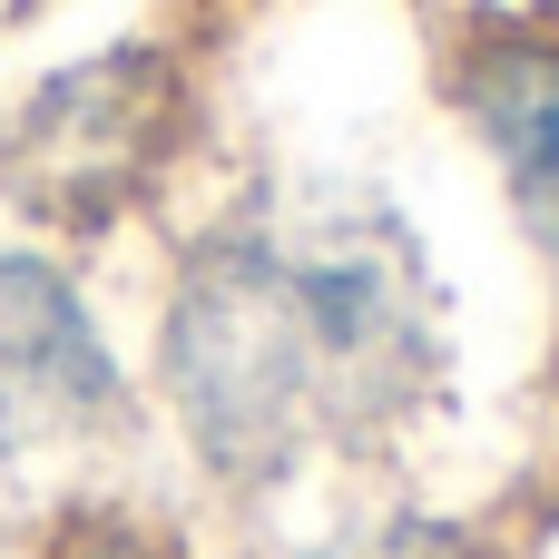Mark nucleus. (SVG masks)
I'll use <instances>...</instances> for the list:
<instances>
[{"label": "nucleus", "mask_w": 559, "mask_h": 559, "mask_svg": "<svg viewBox=\"0 0 559 559\" xmlns=\"http://www.w3.org/2000/svg\"><path fill=\"white\" fill-rule=\"evenodd\" d=\"M462 118L481 128L521 226L559 246V39L550 29H491L462 59Z\"/></svg>", "instance_id": "4"}, {"label": "nucleus", "mask_w": 559, "mask_h": 559, "mask_svg": "<svg viewBox=\"0 0 559 559\" xmlns=\"http://www.w3.org/2000/svg\"><path fill=\"white\" fill-rule=\"evenodd\" d=\"M49 559H167L138 521H69L59 540H49Z\"/></svg>", "instance_id": "6"}, {"label": "nucleus", "mask_w": 559, "mask_h": 559, "mask_svg": "<svg viewBox=\"0 0 559 559\" xmlns=\"http://www.w3.org/2000/svg\"><path fill=\"white\" fill-rule=\"evenodd\" d=\"M177 138H187V69L167 49L128 39V49L69 59L39 88H20L0 118V216L39 236L118 226L138 197H157V177L177 167Z\"/></svg>", "instance_id": "2"}, {"label": "nucleus", "mask_w": 559, "mask_h": 559, "mask_svg": "<svg viewBox=\"0 0 559 559\" xmlns=\"http://www.w3.org/2000/svg\"><path fill=\"white\" fill-rule=\"evenodd\" d=\"M128 432V364L79 295V275L0 226V472L20 462H69Z\"/></svg>", "instance_id": "3"}, {"label": "nucleus", "mask_w": 559, "mask_h": 559, "mask_svg": "<svg viewBox=\"0 0 559 559\" xmlns=\"http://www.w3.org/2000/svg\"><path fill=\"white\" fill-rule=\"evenodd\" d=\"M413 373H423L413 285L393 246H364L344 226L314 236L226 226L167 285L157 393L187 452L236 491L393 423Z\"/></svg>", "instance_id": "1"}, {"label": "nucleus", "mask_w": 559, "mask_h": 559, "mask_svg": "<svg viewBox=\"0 0 559 559\" xmlns=\"http://www.w3.org/2000/svg\"><path fill=\"white\" fill-rule=\"evenodd\" d=\"M305 559H472V550L452 531H432V521H383V531H354V540L305 550Z\"/></svg>", "instance_id": "5"}]
</instances>
